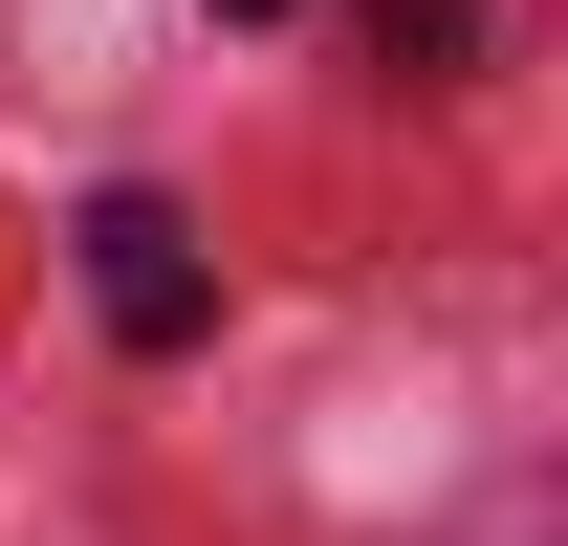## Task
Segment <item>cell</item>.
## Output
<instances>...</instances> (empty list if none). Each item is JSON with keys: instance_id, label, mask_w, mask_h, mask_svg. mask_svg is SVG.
Masks as SVG:
<instances>
[{"instance_id": "1", "label": "cell", "mask_w": 568, "mask_h": 546, "mask_svg": "<svg viewBox=\"0 0 568 546\" xmlns=\"http://www.w3.org/2000/svg\"><path fill=\"white\" fill-rule=\"evenodd\" d=\"M88 306L132 350H197V241H175V198H88Z\"/></svg>"}, {"instance_id": "2", "label": "cell", "mask_w": 568, "mask_h": 546, "mask_svg": "<svg viewBox=\"0 0 568 546\" xmlns=\"http://www.w3.org/2000/svg\"><path fill=\"white\" fill-rule=\"evenodd\" d=\"M372 44H394V67H459V44H481V0H372Z\"/></svg>"}, {"instance_id": "3", "label": "cell", "mask_w": 568, "mask_h": 546, "mask_svg": "<svg viewBox=\"0 0 568 546\" xmlns=\"http://www.w3.org/2000/svg\"><path fill=\"white\" fill-rule=\"evenodd\" d=\"M219 22H284V0H219Z\"/></svg>"}]
</instances>
